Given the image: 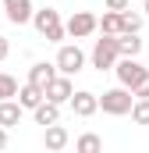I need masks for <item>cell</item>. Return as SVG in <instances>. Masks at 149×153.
Returning a JSON list of instances; mask_svg holds the SVG:
<instances>
[{"instance_id":"6da1fadb","label":"cell","mask_w":149,"mask_h":153,"mask_svg":"<svg viewBox=\"0 0 149 153\" xmlns=\"http://www.w3.org/2000/svg\"><path fill=\"white\" fill-rule=\"evenodd\" d=\"M32 25H36L39 36H46L50 43H60V39L68 36V25L60 22V14H57L53 7H43V11H36V14H32Z\"/></svg>"},{"instance_id":"7a4b0ae2","label":"cell","mask_w":149,"mask_h":153,"mask_svg":"<svg viewBox=\"0 0 149 153\" xmlns=\"http://www.w3.org/2000/svg\"><path fill=\"white\" fill-rule=\"evenodd\" d=\"M100 107H103V114H131V107H135V93L128 89V85H117V89H107L103 96H100Z\"/></svg>"},{"instance_id":"3957f363","label":"cell","mask_w":149,"mask_h":153,"mask_svg":"<svg viewBox=\"0 0 149 153\" xmlns=\"http://www.w3.org/2000/svg\"><path fill=\"white\" fill-rule=\"evenodd\" d=\"M121 61V46H117V36H107L96 39V46H92V68H100V71H107Z\"/></svg>"},{"instance_id":"277c9868","label":"cell","mask_w":149,"mask_h":153,"mask_svg":"<svg viewBox=\"0 0 149 153\" xmlns=\"http://www.w3.org/2000/svg\"><path fill=\"white\" fill-rule=\"evenodd\" d=\"M114 71H117V82L121 85H128V89H135V85H142L146 82V68L139 64V57H121L117 64H114Z\"/></svg>"},{"instance_id":"5b68a950","label":"cell","mask_w":149,"mask_h":153,"mask_svg":"<svg viewBox=\"0 0 149 153\" xmlns=\"http://www.w3.org/2000/svg\"><path fill=\"white\" fill-rule=\"evenodd\" d=\"M82 68H85V53L78 46H60L57 50V71L60 75H78Z\"/></svg>"},{"instance_id":"8992f818","label":"cell","mask_w":149,"mask_h":153,"mask_svg":"<svg viewBox=\"0 0 149 153\" xmlns=\"http://www.w3.org/2000/svg\"><path fill=\"white\" fill-rule=\"evenodd\" d=\"M96 29H100V18H96V14H89V11H74L71 18H68V36H74V39L92 36Z\"/></svg>"},{"instance_id":"52a82bcc","label":"cell","mask_w":149,"mask_h":153,"mask_svg":"<svg viewBox=\"0 0 149 153\" xmlns=\"http://www.w3.org/2000/svg\"><path fill=\"white\" fill-rule=\"evenodd\" d=\"M4 14H7V22L11 25H25V22H32V0H4Z\"/></svg>"},{"instance_id":"ba28073f","label":"cell","mask_w":149,"mask_h":153,"mask_svg":"<svg viewBox=\"0 0 149 153\" xmlns=\"http://www.w3.org/2000/svg\"><path fill=\"white\" fill-rule=\"evenodd\" d=\"M71 96H74L71 75H57L50 85H46V100H53V103H71Z\"/></svg>"},{"instance_id":"9c48e42d","label":"cell","mask_w":149,"mask_h":153,"mask_svg":"<svg viewBox=\"0 0 149 153\" xmlns=\"http://www.w3.org/2000/svg\"><path fill=\"white\" fill-rule=\"evenodd\" d=\"M71 111H74L78 117H92L96 111H100V96L89 93V89H78V93L71 96Z\"/></svg>"},{"instance_id":"30bf717a","label":"cell","mask_w":149,"mask_h":153,"mask_svg":"<svg viewBox=\"0 0 149 153\" xmlns=\"http://www.w3.org/2000/svg\"><path fill=\"white\" fill-rule=\"evenodd\" d=\"M43 100H46V89H39L36 82H29V85H21V89H18V103H21L25 111H36Z\"/></svg>"},{"instance_id":"8fae6325","label":"cell","mask_w":149,"mask_h":153,"mask_svg":"<svg viewBox=\"0 0 149 153\" xmlns=\"http://www.w3.org/2000/svg\"><path fill=\"white\" fill-rule=\"evenodd\" d=\"M53 78H57V64H46V61H39V64H32V68H29V82H36L39 89H46Z\"/></svg>"},{"instance_id":"7c38bea8","label":"cell","mask_w":149,"mask_h":153,"mask_svg":"<svg viewBox=\"0 0 149 153\" xmlns=\"http://www.w3.org/2000/svg\"><path fill=\"white\" fill-rule=\"evenodd\" d=\"M43 143H46V150H64V146L71 143V135H68V128H64V125H46Z\"/></svg>"},{"instance_id":"4fadbf2b","label":"cell","mask_w":149,"mask_h":153,"mask_svg":"<svg viewBox=\"0 0 149 153\" xmlns=\"http://www.w3.org/2000/svg\"><path fill=\"white\" fill-rule=\"evenodd\" d=\"M57 117H60V103H53V100H43L36 107V125H57Z\"/></svg>"},{"instance_id":"5bb4252c","label":"cell","mask_w":149,"mask_h":153,"mask_svg":"<svg viewBox=\"0 0 149 153\" xmlns=\"http://www.w3.org/2000/svg\"><path fill=\"white\" fill-rule=\"evenodd\" d=\"M117 46H121V57H139V53H142L139 32H121V36H117Z\"/></svg>"},{"instance_id":"9a60e30c","label":"cell","mask_w":149,"mask_h":153,"mask_svg":"<svg viewBox=\"0 0 149 153\" xmlns=\"http://www.w3.org/2000/svg\"><path fill=\"white\" fill-rule=\"evenodd\" d=\"M21 103H14V100H0V125L4 128H11V125H18L21 121Z\"/></svg>"},{"instance_id":"2e32d148","label":"cell","mask_w":149,"mask_h":153,"mask_svg":"<svg viewBox=\"0 0 149 153\" xmlns=\"http://www.w3.org/2000/svg\"><path fill=\"white\" fill-rule=\"evenodd\" d=\"M100 32H107V36H121V32H124V18H121V11H107V14L100 18Z\"/></svg>"},{"instance_id":"e0dca14e","label":"cell","mask_w":149,"mask_h":153,"mask_svg":"<svg viewBox=\"0 0 149 153\" xmlns=\"http://www.w3.org/2000/svg\"><path fill=\"white\" fill-rule=\"evenodd\" d=\"M14 96H18V78L0 71V100H14Z\"/></svg>"},{"instance_id":"ac0fdd59","label":"cell","mask_w":149,"mask_h":153,"mask_svg":"<svg viewBox=\"0 0 149 153\" xmlns=\"http://www.w3.org/2000/svg\"><path fill=\"white\" fill-rule=\"evenodd\" d=\"M131 121H135V125H149V100H135V107H131Z\"/></svg>"},{"instance_id":"d6986e66","label":"cell","mask_w":149,"mask_h":153,"mask_svg":"<svg viewBox=\"0 0 149 153\" xmlns=\"http://www.w3.org/2000/svg\"><path fill=\"white\" fill-rule=\"evenodd\" d=\"M74 146H78L82 153H96L100 146H103V143H100V135H92V132H89V135H82V139H78Z\"/></svg>"},{"instance_id":"ffe728a7","label":"cell","mask_w":149,"mask_h":153,"mask_svg":"<svg viewBox=\"0 0 149 153\" xmlns=\"http://www.w3.org/2000/svg\"><path fill=\"white\" fill-rule=\"evenodd\" d=\"M121 18H124V32H139V29H142V18H139V14L121 11Z\"/></svg>"},{"instance_id":"44dd1931","label":"cell","mask_w":149,"mask_h":153,"mask_svg":"<svg viewBox=\"0 0 149 153\" xmlns=\"http://www.w3.org/2000/svg\"><path fill=\"white\" fill-rule=\"evenodd\" d=\"M131 93H135V100H149V75H146V82H142V85H135Z\"/></svg>"},{"instance_id":"7402d4cb","label":"cell","mask_w":149,"mask_h":153,"mask_svg":"<svg viewBox=\"0 0 149 153\" xmlns=\"http://www.w3.org/2000/svg\"><path fill=\"white\" fill-rule=\"evenodd\" d=\"M131 0H107V11H128Z\"/></svg>"},{"instance_id":"603a6c76","label":"cell","mask_w":149,"mask_h":153,"mask_svg":"<svg viewBox=\"0 0 149 153\" xmlns=\"http://www.w3.org/2000/svg\"><path fill=\"white\" fill-rule=\"evenodd\" d=\"M7 53H11V43H7V39L0 36V61H4V57H7Z\"/></svg>"},{"instance_id":"cb8c5ba5","label":"cell","mask_w":149,"mask_h":153,"mask_svg":"<svg viewBox=\"0 0 149 153\" xmlns=\"http://www.w3.org/2000/svg\"><path fill=\"white\" fill-rule=\"evenodd\" d=\"M4 146H7V128L0 125V150H4Z\"/></svg>"},{"instance_id":"d4e9b609","label":"cell","mask_w":149,"mask_h":153,"mask_svg":"<svg viewBox=\"0 0 149 153\" xmlns=\"http://www.w3.org/2000/svg\"><path fill=\"white\" fill-rule=\"evenodd\" d=\"M142 4H146V14H149V0H142Z\"/></svg>"}]
</instances>
